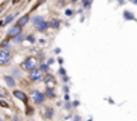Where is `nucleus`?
Instances as JSON below:
<instances>
[{
	"instance_id": "9d476101",
	"label": "nucleus",
	"mask_w": 137,
	"mask_h": 121,
	"mask_svg": "<svg viewBox=\"0 0 137 121\" xmlns=\"http://www.w3.org/2000/svg\"><path fill=\"white\" fill-rule=\"evenodd\" d=\"M28 23V16H23L22 19H19V22H17V24L19 26H24V24Z\"/></svg>"
},
{
	"instance_id": "f3484780",
	"label": "nucleus",
	"mask_w": 137,
	"mask_h": 121,
	"mask_svg": "<svg viewBox=\"0 0 137 121\" xmlns=\"http://www.w3.org/2000/svg\"><path fill=\"white\" fill-rule=\"evenodd\" d=\"M27 39H28V40H30V42H34V40H35V38H34V36H32V35H30V36H28V38H27Z\"/></svg>"
},
{
	"instance_id": "4468645a",
	"label": "nucleus",
	"mask_w": 137,
	"mask_h": 121,
	"mask_svg": "<svg viewBox=\"0 0 137 121\" xmlns=\"http://www.w3.org/2000/svg\"><path fill=\"white\" fill-rule=\"evenodd\" d=\"M47 96H48V97H54V93H52V89H47Z\"/></svg>"
},
{
	"instance_id": "f8f14e48",
	"label": "nucleus",
	"mask_w": 137,
	"mask_h": 121,
	"mask_svg": "<svg viewBox=\"0 0 137 121\" xmlns=\"http://www.w3.org/2000/svg\"><path fill=\"white\" fill-rule=\"evenodd\" d=\"M42 20H43V19H42L40 16H36V18H34V19H32V23H34V24H38V23H40Z\"/></svg>"
},
{
	"instance_id": "a211bd4d",
	"label": "nucleus",
	"mask_w": 137,
	"mask_h": 121,
	"mask_svg": "<svg viewBox=\"0 0 137 121\" xmlns=\"http://www.w3.org/2000/svg\"><path fill=\"white\" fill-rule=\"evenodd\" d=\"M16 42H20V40H23V36H20V35H17V39H15Z\"/></svg>"
},
{
	"instance_id": "2eb2a0df",
	"label": "nucleus",
	"mask_w": 137,
	"mask_h": 121,
	"mask_svg": "<svg viewBox=\"0 0 137 121\" xmlns=\"http://www.w3.org/2000/svg\"><path fill=\"white\" fill-rule=\"evenodd\" d=\"M125 16H128L126 19H133V16H132V13H129V12H125Z\"/></svg>"
},
{
	"instance_id": "20e7f679",
	"label": "nucleus",
	"mask_w": 137,
	"mask_h": 121,
	"mask_svg": "<svg viewBox=\"0 0 137 121\" xmlns=\"http://www.w3.org/2000/svg\"><path fill=\"white\" fill-rule=\"evenodd\" d=\"M20 31H22V28H20V26L17 24V26H15V27H12L10 31H8V36L10 38H14V36H17L19 34H20Z\"/></svg>"
},
{
	"instance_id": "423d86ee",
	"label": "nucleus",
	"mask_w": 137,
	"mask_h": 121,
	"mask_svg": "<svg viewBox=\"0 0 137 121\" xmlns=\"http://www.w3.org/2000/svg\"><path fill=\"white\" fill-rule=\"evenodd\" d=\"M34 100L38 102V104H40V102H43V100H45V94L40 93V91H35L34 93Z\"/></svg>"
},
{
	"instance_id": "1a4fd4ad",
	"label": "nucleus",
	"mask_w": 137,
	"mask_h": 121,
	"mask_svg": "<svg viewBox=\"0 0 137 121\" xmlns=\"http://www.w3.org/2000/svg\"><path fill=\"white\" fill-rule=\"evenodd\" d=\"M4 81H6V82H7V85L8 86H11V87H14L15 86V81H14V78L12 77H4Z\"/></svg>"
},
{
	"instance_id": "ddd939ff",
	"label": "nucleus",
	"mask_w": 137,
	"mask_h": 121,
	"mask_svg": "<svg viewBox=\"0 0 137 121\" xmlns=\"http://www.w3.org/2000/svg\"><path fill=\"white\" fill-rule=\"evenodd\" d=\"M12 20H14V16H12V15H8V16H7V19L4 20V23L7 24V23H10V22H12Z\"/></svg>"
},
{
	"instance_id": "f03ea898",
	"label": "nucleus",
	"mask_w": 137,
	"mask_h": 121,
	"mask_svg": "<svg viewBox=\"0 0 137 121\" xmlns=\"http://www.w3.org/2000/svg\"><path fill=\"white\" fill-rule=\"evenodd\" d=\"M23 67L26 69V70H32V69H35L36 67V59L35 58H28V59L24 60V63H23Z\"/></svg>"
},
{
	"instance_id": "7ed1b4c3",
	"label": "nucleus",
	"mask_w": 137,
	"mask_h": 121,
	"mask_svg": "<svg viewBox=\"0 0 137 121\" xmlns=\"http://www.w3.org/2000/svg\"><path fill=\"white\" fill-rule=\"evenodd\" d=\"M43 78V73L39 69H32L31 70V79L32 81H40Z\"/></svg>"
},
{
	"instance_id": "9b49d317",
	"label": "nucleus",
	"mask_w": 137,
	"mask_h": 121,
	"mask_svg": "<svg viewBox=\"0 0 137 121\" xmlns=\"http://www.w3.org/2000/svg\"><path fill=\"white\" fill-rule=\"evenodd\" d=\"M50 26H51L52 28H58V27H59V22H58V20H52L51 23H50Z\"/></svg>"
},
{
	"instance_id": "0eeeda50",
	"label": "nucleus",
	"mask_w": 137,
	"mask_h": 121,
	"mask_svg": "<svg viewBox=\"0 0 137 121\" xmlns=\"http://www.w3.org/2000/svg\"><path fill=\"white\" fill-rule=\"evenodd\" d=\"M14 94H15V97H17V98H19V100L24 101V102L27 101V97H26V94H24L23 91H20V90H16V91H15Z\"/></svg>"
},
{
	"instance_id": "6e6552de",
	"label": "nucleus",
	"mask_w": 137,
	"mask_h": 121,
	"mask_svg": "<svg viewBox=\"0 0 137 121\" xmlns=\"http://www.w3.org/2000/svg\"><path fill=\"white\" fill-rule=\"evenodd\" d=\"M36 27H38V30H39V31H45V30H47L48 24L46 23V22H43V20H42L40 23H38V24H36Z\"/></svg>"
},
{
	"instance_id": "6ab92c4d",
	"label": "nucleus",
	"mask_w": 137,
	"mask_h": 121,
	"mask_svg": "<svg viewBox=\"0 0 137 121\" xmlns=\"http://www.w3.org/2000/svg\"><path fill=\"white\" fill-rule=\"evenodd\" d=\"M47 69H48L47 65H42V70H47Z\"/></svg>"
},
{
	"instance_id": "dca6fc26",
	"label": "nucleus",
	"mask_w": 137,
	"mask_h": 121,
	"mask_svg": "<svg viewBox=\"0 0 137 121\" xmlns=\"http://www.w3.org/2000/svg\"><path fill=\"white\" fill-rule=\"evenodd\" d=\"M51 114H52V110L51 109H48L47 110V117H51Z\"/></svg>"
},
{
	"instance_id": "f257e3e1",
	"label": "nucleus",
	"mask_w": 137,
	"mask_h": 121,
	"mask_svg": "<svg viewBox=\"0 0 137 121\" xmlns=\"http://www.w3.org/2000/svg\"><path fill=\"white\" fill-rule=\"evenodd\" d=\"M11 53L8 50H1L0 51V65H7L11 60Z\"/></svg>"
},
{
	"instance_id": "39448f33",
	"label": "nucleus",
	"mask_w": 137,
	"mask_h": 121,
	"mask_svg": "<svg viewBox=\"0 0 137 121\" xmlns=\"http://www.w3.org/2000/svg\"><path fill=\"white\" fill-rule=\"evenodd\" d=\"M45 81H46V86H47V89H54V86H55L54 77H51V75H46Z\"/></svg>"
}]
</instances>
